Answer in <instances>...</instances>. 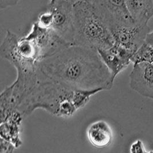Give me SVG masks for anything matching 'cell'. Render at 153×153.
<instances>
[{
  "label": "cell",
  "instance_id": "obj_1",
  "mask_svg": "<svg viewBox=\"0 0 153 153\" xmlns=\"http://www.w3.org/2000/svg\"><path fill=\"white\" fill-rule=\"evenodd\" d=\"M37 71L76 90H110L115 80L97 50L75 44L40 60Z\"/></svg>",
  "mask_w": 153,
  "mask_h": 153
},
{
  "label": "cell",
  "instance_id": "obj_2",
  "mask_svg": "<svg viewBox=\"0 0 153 153\" xmlns=\"http://www.w3.org/2000/svg\"><path fill=\"white\" fill-rule=\"evenodd\" d=\"M0 53L1 57L12 64L17 71L15 82L1 94V111H17L38 82L40 53L32 40L25 37L19 38L10 30H7L1 45Z\"/></svg>",
  "mask_w": 153,
  "mask_h": 153
},
{
  "label": "cell",
  "instance_id": "obj_3",
  "mask_svg": "<svg viewBox=\"0 0 153 153\" xmlns=\"http://www.w3.org/2000/svg\"><path fill=\"white\" fill-rule=\"evenodd\" d=\"M96 94L95 90L74 89L38 74L37 83L17 111L24 118L38 109L57 117L68 118L84 107Z\"/></svg>",
  "mask_w": 153,
  "mask_h": 153
},
{
  "label": "cell",
  "instance_id": "obj_4",
  "mask_svg": "<svg viewBox=\"0 0 153 153\" xmlns=\"http://www.w3.org/2000/svg\"><path fill=\"white\" fill-rule=\"evenodd\" d=\"M74 44L90 48L107 49L115 41L110 30L89 1L74 2Z\"/></svg>",
  "mask_w": 153,
  "mask_h": 153
},
{
  "label": "cell",
  "instance_id": "obj_5",
  "mask_svg": "<svg viewBox=\"0 0 153 153\" xmlns=\"http://www.w3.org/2000/svg\"><path fill=\"white\" fill-rule=\"evenodd\" d=\"M73 2L67 0H50L48 9L53 14L51 29L66 42L74 44V13Z\"/></svg>",
  "mask_w": 153,
  "mask_h": 153
},
{
  "label": "cell",
  "instance_id": "obj_6",
  "mask_svg": "<svg viewBox=\"0 0 153 153\" xmlns=\"http://www.w3.org/2000/svg\"><path fill=\"white\" fill-rule=\"evenodd\" d=\"M90 2L109 29L136 24L127 9L125 0H91Z\"/></svg>",
  "mask_w": 153,
  "mask_h": 153
},
{
  "label": "cell",
  "instance_id": "obj_7",
  "mask_svg": "<svg viewBox=\"0 0 153 153\" xmlns=\"http://www.w3.org/2000/svg\"><path fill=\"white\" fill-rule=\"evenodd\" d=\"M24 37L35 42L41 60L72 44L64 40L51 28L40 27L36 21L33 23L30 31Z\"/></svg>",
  "mask_w": 153,
  "mask_h": 153
},
{
  "label": "cell",
  "instance_id": "obj_8",
  "mask_svg": "<svg viewBox=\"0 0 153 153\" xmlns=\"http://www.w3.org/2000/svg\"><path fill=\"white\" fill-rule=\"evenodd\" d=\"M115 43L135 52L145 42L150 32L147 24H135L131 26H115L110 28Z\"/></svg>",
  "mask_w": 153,
  "mask_h": 153
},
{
  "label": "cell",
  "instance_id": "obj_9",
  "mask_svg": "<svg viewBox=\"0 0 153 153\" xmlns=\"http://www.w3.org/2000/svg\"><path fill=\"white\" fill-rule=\"evenodd\" d=\"M129 85L139 95L153 100V63L134 64L129 75Z\"/></svg>",
  "mask_w": 153,
  "mask_h": 153
},
{
  "label": "cell",
  "instance_id": "obj_10",
  "mask_svg": "<svg viewBox=\"0 0 153 153\" xmlns=\"http://www.w3.org/2000/svg\"><path fill=\"white\" fill-rule=\"evenodd\" d=\"M98 53L115 79L131 63L132 51L115 43L110 48L99 49Z\"/></svg>",
  "mask_w": 153,
  "mask_h": 153
},
{
  "label": "cell",
  "instance_id": "obj_11",
  "mask_svg": "<svg viewBox=\"0 0 153 153\" xmlns=\"http://www.w3.org/2000/svg\"><path fill=\"white\" fill-rule=\"evenodd\" d=\"M87 136L92 146L103 149L111 144L113 132L111 127L106 121L99 120L94 122L88 127Z\"/></svg>",
  "mask_w": 153,
  "mask_h": 153
},
{
  "label": "cell",
  "instance_id": "obj_12",
  "mask_svg": "<svg viewBox=\"0 0 153 153\" xmlns=\"http://www.w3.org/2000/svg\"><path fill=\"white\" fill-rule=\"evenodd\" d=\"M23 118L20 112L14 111L1 119V138L11 142L16 149L22 144L20 138V126Z\"/></svg>",
  "mask_w": 153,
  "mask_h": 153
},
{
  "label": "cell",
  "instance_id": "obj_13",
  "mask_svg": "<svg viewBox=\"0 0 153 153\" xmlns=\"http://www.w3.org/2000/svg\"><path fill=\"white\" fill-rule=\"evenodd\" d=\"M126 6L136 24H147L153 16V0H125Z\"/></svg>",
  "mask_w": 153,
  "mask_h": 153
},
{
  "label": "cell",
  "instance_id": "obj_14",
  "mask_svg": "<svg viewBox=\"0 0 153 153\" xmlns=\"http://www.w3.org/2000/svg\"><path fill=\"white\" fill-rule=\"evenodd\" d=\"M131 63H153V46L145 42L132 55Z\"/></svg>",
  "mask_w": 153,
  "mask_h": 153
},
{
  "label": "cell",
  "instance_id": "obj_15",
  "mask_svg": "<svg viewBox=\"0 0 153 153\" xmlns=\"http://www.w3.org/2000/svg\"><path fill=\"white\" fill-rule=\"evenodd\" d=\"M36 22L42 28H51L53 21V14L52 12L47 9L39 15Z\"/></svg>",
  "mask_w": 153,
  "mask_h": 153
},
{
  "label": "cell",
  "instance_id": "obj_16",
  "mask_svg": "<svg viewBox=\"0 0 153 153\" xmlns=\"http://www.w3.org/2000/svg\"><path fill=\"white\" fill-rule=\"evenodd\" d=\"M16 147L10 142L1 138L0 153H13Z\"/></svg>",
  "mask_w": 153,
  "mask_h": 153
},
{
  "label": "cell",
  "instance_id": "obj_17",
  "mask_svg": "<svg viewBox=\"0 0 153 153\" xmlns=\"http://www.w3.org/2000/svg\"><path fill=\"white\" fill-rule=\"evenodd\" d=\"M130 152L132 153H147L145 150L143 143L140 139H137L132 143L130 146Z\"/></svg>",
  "mask_w": 153,
  "mask_h": 153
},
{
  "label": "cell",
  "instance_id": "obj_18",
  "mask_svg": "<svg viewBox=\"0 0 153 153\" xmlns=\"http://www.w3.org/2000/svg\"><path fill=\"white\" fill-rule=\"evenodd\" d=\"M20 0H0V9L3 10L7 7L16 5Z\"/></svg>",
  "mask_w": 153,
  "mask_h": 153
},
{
  "label": "cell",
  "instance_id": "obj_19",
  "mask_svg": "<svg viewBox=\"0 0 153 153\" xmlns=\"http://www.w3.org/2000/svg\"><path fill=\"white\" fill-rule=\"evenodd\" d=\"M145 42H147L148 44L153 45V30L152 31H150L147 35Z\"/></svg>",
  "mask_w": 153,
  "mask_h": 153
},
{
  "label": "cell",
  "instance_id": "obj_20",
  "mask_svg": "<svg viewBox=\"0 0 153 153\" xmlns=\"http://www.w3.org/2000/svg\"><path fill=\"white\" fill-rule=\"evenodd\" d=\"M89 1V2H90L91 0H73V3H74V2H75V1Z\"/></svg>",
  "mask_w": 153,
  "mask_h": 153
},
{
  "label": "cell",
  "instance_id": "obj_21",
  "mask_svg": "<svg viewBox=\"0 0 153 153\" xmlns=\"http://www.w3.org/2000/svg\"><path fill=\"white\" fill-rule=\"evenodd\" d=\"M67 1H71V2H73V0H67Z\"/></svg>",
  "mask_w": 153,
  "mask_h": 153
},
{
  "label": "cell",
  "instance_id": "obj_22",
  "mask_svg": "<svg viewBox=\"0 0 153 153\" xmlns=\"http://www.w3.org/2000/svg\"></svg>",
  "mask_w": 153,
  "mask_h": 153
},
{
  "label": "cell",
  "instance_id": "obj_23",
  "mask_svg": "<svg viewBox=\"0 0 153 153\" xmlns=\"http://www.w3.org/2000/svg\"></svg>",
  "mask_w": 153,
  "mask_h": 153
}]
</instances>
